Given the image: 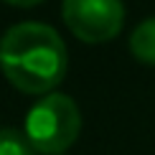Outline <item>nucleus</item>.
Returning a JSON list of instances; mask_svg holds the SVG:
<instances>
[{
	"instance_id": "obj_1",
	"label": "nucleus",
	"mask_w": 155,
	"mask_h": 155,
	"mask_svg": "<svg viewBox=\"0 0 155 155\" xmlns=\"http://www.w3.org/2000/svg\"><path fill=\"white\" fill-rule=\"evenodd\" d=\"M66 66V46L51 25L21 23L0 41V69L25 94H48L64 81Z\"/></svg>"
},
{
	"instance_id": "obj_2",
	"label": "nucleus",
	"mask_w": 155,
	"mask_h": 155,
	"mask_svg": "<svg viewBox=\"0 0 155 155\" xmlns=\"http://www.w3.org/2000/svg\"><path fill=\"white\" fill-rule=\"evenodd\" d=\"M81 130V114L66 94H46L25 114V137L36 153L59 155L74 145Z\"/></svg>"
},
{
	"instance_id": "obj_3",
	"label": "nucleus",
	"mask_w": 155,
	"mask_h": 155,
	"mask_svg": "<svg viewBox=\"0 0 155 155\" xmlns=\"http://www.w3.org/2000/svg\"><path fill=\"white\" fill-rule=\"evenodd\" d=\"M61 18L84 43L112 41L125 23L122 0H64Z\"/></svg>"
},
{
	"instance_id": "obj_4",
	"label": "nucleus",
	"mask_w": 155,
	"mask_h": 155,
	"mask_svg": "<svg viewBox=\"0 0 155 155\" xmlns=\"http://www.w3.org/2000/svg\"><path fill=\"white\" fill-rule=\"evenodd\" d=\"M130 51L140 64L155 66V18H147V21H143L132 31Z\"/></svg>"
},
{
	"instance_id": "obj_5",
	"label": "nucleus",
	"mask_w": 155,
	"mask_h": 155,
	"mask_svg": "<svg viewBox=\"0 0 155 155\" xmlns=\"http://www.w3.org/2000/svg\"><path fill=\"white\" fill-rule=\"evenodd\" d=\"M0 155H36V150L25 137V132L5 127L0 130Z\"/></svg>"
},
{
	"instance_id": "obj_6",
	"label": "nucleus",
	"mask_w": 155,
	"mask_h": 155,
	"mask_svg": "<svg viewBox=\"0 0 155 155\" xmlns=\"http://www.w3.org/2000/svg\"><path fill=\"white\" fill-rule=\"evenodd\" d=\"M3 3L18 5V8H31V5H38V3H41V0H3Z\"/></svg>"
}]
</instances>
